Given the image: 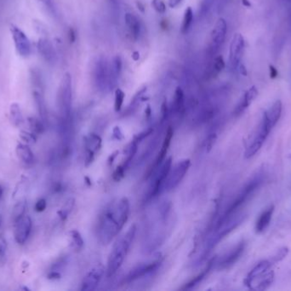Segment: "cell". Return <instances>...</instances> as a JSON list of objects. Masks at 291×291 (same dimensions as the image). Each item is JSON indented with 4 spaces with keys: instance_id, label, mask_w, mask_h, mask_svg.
<instances>
[{
    "instance_id": "1",
    "label": "cell",
    "mask_w": 291,
    "mask_h": 291,
    "mask_svg": "<svg viewBox=\"0 0 291 291\" xmlns=\"http://www.w3.org/2000/svg\"><path fill=\"white\" fill-rule=\"evenodd\" d=\"M129 214V201L124 197L113 201L104 210L97 226L98 238L102 244H108L120 233Z\"/></svg>"
},
{
    "instance_id": "2",
    "label": "cell",
    "mask_w": 291,
    "mask_h": 291,
    "mask_svg": "<svg viewBox=\"0 0 291 291\" xmlns=\"http://www.w3.org/2000/svg\"><path fill=\"white\" fill-rule=\"evenodd\" d=\"M265 177V174L259 173L246 183L245 185L242 187V190H240V193L237 196L232 204L225 211L223 216L220 218L218 226H220L227 219H229L234 214H236L237 212L240 209H242L246 203L252 199L253 196L256 195V192L260 190V188L264 183Z\"/></svg>"
},
{
    "instance_id": "3",
    "label": "cell",
    "mask_w": 291,
    "mask_h": 291,
    "mask_svg": "<svg viewBox=\"0 0 291 291\" xmlns=\"http://www.w3.org/2000/svg\"><path fill=\"white\" fill-rule=\"evenodd\" d=\"M136 226H132L126 233L117 239L111 250L108 261H107V276L112 277L115 274L119 269L123 265V262L126 258L129 248L132 244L133 240L136 235Z\"/></svg>"
},
{
    "instance_id": "4",
    "label": "cell",
    "mask_w": 291,
    "mask_h": 291,
    "mask_svg": "<svg viewBox=\"0 0 291 291\" xmlns=\"http://www.w3.org/2000/svg\"><path fill=\"white\" fill-rule=\"evenodd\" d=\"M272 128L273 127L270 123L268 118L267 117V115L264 113L262 115L260 126L257 128L256 133L254 135L252 141L250 142L249 146L246 149L245 153H244L245 158L247 159L251 158L261 150L262 145L268 137L270 132L272 131Z\"/></svg>"
},
{
    "instance_id": "5",
    "label": "cell",
    "mask_w": 291,
    "mask_h": 291,
    "mask_svg": "<svg viewBox=\"0 0 291 291\" xmlns=\"http://www.w3.org/2000/svg\"><path fill=\"white\" fill-rule=\"evenodd\" d=\"M72 76L69 73H66L62 79L58 91V106L60 112L64 120L70 116L72 108Z\"/></svg>"
},
{
    "instance_id": "6",
    "label": "cell",
    "mask_w": 291,
    "mask_h": 291,
    "mask_svg": "<svg viewBox=\"0 0 291 291\" xmlns=\"http://www.w3.org/2000/svg\"><path fill=\"white\" fill-rule=\"evenodd\" d=\"M190 167V160H183L170 167L167 176L165 178V182L162 185L161 192L169 191L175 189L181 180H183L186 174L188 173V168Z\"/></svg>"
},
{
    "instance_id": "7",
    "label": "cell",
    "mask_w": 291,
    "mask_h": 291,
    "mask_svg": "<svg viewBox=\"0 0 291 291\" xmlns=\"http://www.w3.org/2000/svg\"><path fill=\"white\" fill-rule=\"evenodd\" d=\"M108 62L106 57L99 56L93 67V79L97 88L104 92L108 90Z\"/></svg>"
},
{
    "instance_id": "8",
    "label": "cell",
    "mask_w": 291,
    "mask_h": 291,
    "mask_svg": "<svg viewBox=\"0 0 291 291\" xmlns=\"http://www.w3.org/2000/svg\"><path fill=\"white\" fill-rule=\"evenodd\" d=\"M10 33L17 54L23 58H26L32 53V44L26 33L16 25L10 26Z\"/></svg>"
},
{
    "instance_id": "9",
    "label": "cell",
    "mask_w": 291,
    "mask_h": 291,
    "mask_svg": "<svg viewBox=\"0 0 291 291\" xmlns=\"http://www.w3.org/2000/svg\"><path fill=\"white\" fill-rule=\"evenodd\" d=\"M244 39L241 33H237L233 35L229 49V68L233 72L236 71L240 65V62L244 53Z\"/></svg>"
},
{
    "instance_id": "10",
    "label": "cell",
    "mask_w": 291,
    "mask_h": 291,
    "mask_svg": "<svg viewBox=\"0 0 291 291\" xmlns=\"http://www.w3.org/2000/svg\"><path fill=\"white\" fill-rule=\"evenodd\" d=\"M226 32H227V24L226 20L223 18H219L214 26L213 30L210 35V53L212 54L219 52L221 46L225 42Z\"/></svg>"
},
{
    "instance_id": "11",
    "label": "cell",
    "mask_w": 291,
    "mask_h": 291,
    "mask_svg": "<svg viewBox=\"0 0 291 291\" xmlns=\"http://www.w3.org/2000/svg\"><path fill=\"white\" fill-rule=\"evenodd\" d=\"M15 225L14 236L16 242L19 244H24L29 237L32 230V219L29 216L24 215L19 220H17Z\"/></svg>"
},
{
    "instance_id": "12",
    "label": "cell",
    "mask_w": 291,
    "mask_h": 291,
    "mask_svg": "<svg viewBox=\"0 0 291 291\" xmlns=\"http://www.w3.org/2000/svg\"><path fill=\"white\" fill-rule=\"evenodd\" d=\"M245 241H241V242H239L233 249H231L229 252L226 253V255L220 259V262L218 263L219 268H229L232 265H234L240 260V257L242 256L244 250H245Z\"/></svg>"
},
{
    "instance_id": "13",
    "label": "cell",
    "mask_w": 291,
    "mask_h": 291,
    "mask_svg": "<svg viewBox=\"0 0 291 291\" xmlns=\"http://www.w3.org/2000/svg\"><path fill=\"white\" fill-rule=\"evenodd\" d=\"M274 263L272 260H264L262 262H259L258 264L248 273L244 280V285L251 288L253 284L258 280L259 278H262L267 272L270 271L272 265Z\"/></svg>"
},
{
    "instance_id": "14",
    "label": "cell",
    "mask_w": 291,
    "mask_h": 291,
    "mask_svg": "<svg viewBox=\"0 0 291 291\" xmlns=\"http://www.w3.org/2000/svg\"><path fill=\"white\" fill-rule=\"evenodd\" d=\"M123 69V61L120 56L113 57L108 66V90L116 88Z\"/></svg>"
},
{
    "instance_id": "15",
    "label": "cell",
    "mask_w": 291,
    "mask_h": 291,
    "mask_svg": "<svg viewBox=\"0 0 291 291\" xmlns=\"http://www.w3.org/2000/svg\"><path fill=\"white\" fill-rule=\"evenodd\" d=\"M104 268L102 266H97L88 272L82 282L81 291H94L99 285L101 278L103 277Z\"/></svg>"
},
{
    "instance_id": "16",
    "label": "cell",
    "mask_w": 291,
    "mask_h": 291,
    "mask_svg": "<svg viewBox=\"0 0 291 291\" xmlns=\"http://www.w3.org/2000/svg\"><path fill=\"white\" fill-rule=\"evenodd\" d=\"M37 48L39 55L42 56V58L46 62H48V64H54L56 62V53L55 47L50 40L46 38L39 39L37 44Z\"/></svg>"
},
{
    "instance_id": "17",
    "label": "cell",
    "mask_w": 291,
    "mask_h": 291,
    "mask_svg": "<svg viewBox=\"0 0 291 291\" xmlns=\"http://www.w3.org/2000/svg\"><path fill=\"white\" fill-rule=\"evenodd\" d=\"M257 95H258V91H257L256 86H252V87L248 89L234 109V112H233L234 115L240 116L242 115V113L249 108V105H251L253 101L256 99Z\"/></svg>"
},
{
    "instance_id": "18",
    "label": "cell",
    "mask_w": 291,
    "mask_h": 291,
    "mask_svg": "<svg viewBox=\"0 0 291 291\" xmlns=\"http://www.w3.org/2000/svg\"><path fill=\"white\" fill-rule=\"evenodd\" d=\"M273 213H274V206L272 205L260 214L258 219H256V225H255L256 233L261 234L265 232V230H267L270 225Z\"/></svg>"
},
{
    "instance_id": "19",
    "label": "cell",
    "mask_w": 291,
    "mask_h": 291,
    "mask_svg": "<svg viewBox=\"0 0 291 291\" xmlns=\"http://www.w3.org/2000/svg\"><path fill=\"white\" fill-rule=\"evenodd\" d=\"M124 22H125L127 28L129 30V33L133 39L135 40L139 39L141 33H142V25L136 15L132 13L125 14Z\"/></svg>"
},
{
    "instance_id": "20",
    "label": "cell",
    "mask_w": 291,
    "mask_h": 291,
    "mask_svg": "<svg viewBox=\"0 0 291 291\" xmlns=\"http://www.w3.org/2000/svg\"><path fill=\"white\" fill-rule=\"evenodd\" d=\"M33 99L35 102L36 108L38 109L39 116L41 118L42 121H46L47 116V110H46V102L43 95V90L40 89H33L32 92Z\"/></svg>"
},
{
    "instance_id": "21",
    "label": "cell",
    "mask_w": 291,
    "mask_h": 291,
    "mask_svg": "<svg viewBox=\"0 0 291 291\" xmlns=\"http://www.w3.org/2000/svg\"><path fill=\"white\" fill-rule=\"evenodd\" d=\"M282 110H283V105L280 100H277L274 104L270 107L268 110L264 112L267 117L268 118L270 123L274 128L276 124L278 123L279 119L281 117Z\"/></svg>"
},
{
    "instance_id": "22",
    "label": "cell",
    "mask_w": 291,
    "mask_h": 291,
    "mask_svg": "<svg viewBox=\"0 0 291 291\" xmlns=\"http://www.w3.org/2000/svg\"><path fill=\"white\" fill-rule=\"evenodd\" d=\"M16 154L26 165H31L34 161V155L27 144H18L16 146Z\"/></svg>"
},
{
    "instance_id": "23",
    "label": "cell",
    "mask_w": 291,
    "mask_h": 291,
    "mask_svg": "<svg viewBox=\"0 0 291 291\" xmlns=\"http://www.w3.org/2000/svg\"><path fill=\"white\" fill-rule=\"evenodd\" d=\"M274 272L270 270L263 277L259 278L258 280H256L253 284L254 286H253L252 290H256V291H266V290H267L272 285V283L274 281Z\"/></svg>"
},
{
    "instance_id": "24",
    "label": "cell",
    "mask_w": 291,
    "mask_h": 291,
    "mask_svg": "<svg viewBox=\"0 0 291 291\" xmlns=\"http://www.w3.org/2000/svg\"><path fill=\"white\" fill-rule=\"evenodd\" d=\"M184 108V93L181 87L175 89L174 99L172 103V110L175 114H179Z\"/></svg>"
},
{
    "instance_id": "25",
    "label": "cell",
    "mask_w": 291,
    "mask_h": 291,
    "mask_svg": "<svg viewBox=\"0 0 291 291\" xmlns=\"http://www.w3.org/2000/svg\"><path fill=\"white\" fill-rule=\"evenodd\" d=\"M10 121L15 127H20L23 124V116L22 114V110L20 108L19 105L14 103L10 105Z\"/></svg>"
},
{
    "instance_id": "26",
    "label": "cell",
    "mask_w": 291,
    "mask_h": 291,
    "mask_svg": "<svg viewBox=\"0 0 291 291\" xmlns=\"http://www.w3.org/2000/svg\"><path fill=\"white\" fill-rule=\"evenodd\" d=\"M100 138L97 135L92 134L88 137L86 141V150L89 157H93L94 154L97 153V151L100 149Z\"/></svg>"
},
{
    "instance_id": "27",
    "label": "cell",
    "mask_w": 291,
    "mask_h": 291,
    "mask_svg": "<svg viewBox=\"0 0 291 291\" xmlns=\"http://www.w3.org/2000/svg\"><path fill=\"white\" fill-rule=\"evenodd\" d=\"M159 262H153L149 263V264H146V265H143V266H141V267H139V268L136 270V271L131 272V274L129 276V278L133 280V279H135V278L143 277L144 275L147 274L149 272L153 271V270L159 265Z\"/></svg>"
},
{
    "instance_id": "28",
    "label": "cell",
    "mask_w": 291,
    "mask_h": 291,
    "mask_svg": "<svg viewBox=\"0 0 291 291\" xmlns=\"http://www.w3.org/2000/svg\"><path fill=\"white\" fill-rule=\"evenodd\" d=\"M193 22H194V11L192 10L191 7H188V9L185 10L184 17L181 25V33H188V30L191 27Z\"/></svg>"
},
{
    "instance_id": "29",
    "label": "cell",
    "mask_w": 291,
    "mask_h": 291,
    "mask_svg": "<svg viewBox=\"0 0 291 291\" xmlns=\"http://www.w3.org/2000/svg\"><path fill=\"white\" fill-rule=\"evenodd\" d=\"M26 201H21L16 203L13 208L12 211V219L13 222L16 223L17 220H19L21 218H23L25 215V212L26 210Z\"/></svg>"
},
{
    "instance_id": "30",
    "label": "cell",
    "mask_w": 291,
    "mask_h": 291,
    "mask_svg": "<svg viewBox=\"0 0 291 291\" xmlns=\"http://www.w3.org/2000/svg\"><path fill=\"white\" fill-rule=\"evenodd\" d=\"M39 3L42 4L46 11L48 12L53 18L58 19V10L56 8L54 0H38Z\"/></svg>"
},
{
    "instance_id": "31",
    "label": "cell",
    "mask_w": 291,
    "mask_h": 291,
    "mask_svg": "<svg viewBox=\"0 0 291 291\" xmlns=\"http://www.w3.org/2000/svg\"><path fill=\"white\" fill-rule=\"evenodd\" d=\"M172 136H173V132H172L171 128H170L168 130V132H167V134H166V137H165V141H164V144H163V146H162L160 153H159V160H158V162H157L158 165L161 163L163 160L165 159V155L167 153L169 146H170V144Z\"/></svg>"
},
{
    "instance_id": "32",
    "label": "cell",
    "mask_w": 291,
    "mask_h": 291,
    "mask_svg": "<svg viewBox=\"0 0 291 291\" xmlns=\"http://www.w3.org/2000/svg\"><path fill=\"white\" fill-rule=\"evenodd\" d=\"M216 0H201L198 15L201 18L207 17L210 10L213 8L214 3Z\"/></svg>"
},
{
    "instance_id": "33",
    "label": "cell",
    "mask_w": 291,
    "mask_h": 291,
    "mask_svg": "<svg viewBox=\"0 0 291 291\" xmlns=\"http://www.w3.org/2000/svg\"><path fill=\"white\" fill-rule=\"evenodd\" d=\"M28 123L31 128V132L34 134H40L44 131V124L43 121L35 117L28 118Z\"/></svg>"
},
{
    "instance_id": "34",
    "label": "cell",
    "mask_w": 291,
    "mask_h": 291,
    "mask_svg": "<svg viewBox=\"0 0 291 291\" xmlns=\"http://www.w3.org/2000/svg\"><path fill=\"white\" fill-rule=\"evenodd\" d=\"M225 68V62H224L223 57L221 56H218L214 59L213 63H212V68H211V73L212 76H217L219 75Z\"/></svg>"
},
{
    "instance_id": "35",
    "label": "cell",
    "mask_w": 291,
    "mask_h": 291,
    "mask_svg": "<svg viewBox=\"0 0 291 291\" xmlns=\"http://www.w3.org/2000/svg\"><path fill=\"white\" fill-rule=\"evenodd\" d=\"M125 94L121 89H117L115 92V100H114V109L115 111L119 112L121 110L123 106V100H124Z\"/></svg>"
},
{
    "instance_id": "36",
    "label": "cell",
    "mask_w": 291,
    "mask_h": 291,
    "mask_svg": "<svg viewBox=\"0 0 291 291\" xmlns=\"http://www.w3.org/2000/svg\"><path fill=\"white\" fill-rule=\"evenodd\" d=\"M72 238V243L75 249H80L84 245V241L81 238L80 234L77 231H72L70 233Z\"/></svg>"
},
{
    "instance_id": "37",
    "label": "cell",
    "mask_w": 291,
    "mask_h": 291,
    "mask_svg": "<svg viewBox=\"0 0 291 291\" xmlns=\"http://www.w3.org/2000/svg\"><path fill=\"white\" fill-rule=\"evenodd\" d=\"M288 253V248H286V247L282 248V249H279L278 252L276 253V254L273 255V257L272 258V262H273V263L281 262L282 260H284V259L287 256Z\"/></svg>"
},
{
    "instance_id": "38",
    "label": "cell",
    "mask_w": 291,
    "mask_h": 291,
    "mask_svg": "<svg viewBox=\"0 0 291 291\" xmlns=\"http://www.w3.org/2000/svg\"><path fill=\"white\" fill-rule=\"evenodd\" d=\"M20 137L23 139L24 142H26V144H32L35 143L36 135L34 133L28 132L26 131H22L20 133Z\"/></svg>"
},
{
    "instance_id": "39",
    "label": "cell",
    "mask_w": 291,
    "mask_h": 291,
    "mask_svg": "<svg viewBox=\"0 0 291 291\" xmlns=\"http://www.w3.org/2000/svg\"><path fill=\"white\" fill-rule=\"evenodd\" d=\"M152 5L153 9L159 14L165 13L166 5L163 0H152Z\"/></svg>"
},
{
    "instance_id": "40",
    "label": "cell",
    "mask_w": 291,
    "mask_h": 291,
    "mask_svg": "<svg viewBox=\"0 0 291 291\" xmlns=\"http://www.w3.org/2000/svg\"><path fill=\"white\" fill-rule=\"evenodd\" d=\"M7 252L6 239L3 237V234H0V261L5 258Z\"/></svg>"
},
{
    "instance_id": "41",
    "label": "cell",
    "mask_w": 291,
    "mask_h": 291,
    "mask_svg": "<svg viewBox=\"0 0 291 291\" xmlns=\"http://www.w3.org/2000/svg\"><path fill=\"white\" fill-rule=\"evenodd\" d=\"M46 207H47V203H46V201L45 199H39L35 204V210L37 212H43V211H45V210L46 209Z\"/></svg>"
},
{
    "instance_id": "42",
    "label": "cell",
    "mask_w": 291,
    "mask_h": 291,
    "mask_svg": "<svg viewBox=\"0 0 291 291\" xmlns=\"http://www.w3.org/2000/svg\"><path fill=\"white\" fill-rule=\"evenodd\" d=\"M231 0H218V10H221L224 9L227 3H229Z\"/></svg>"
},
{
    "instance_id": "43",
    "label": "cell",
    "mask_w": 291,
    "mask_h": 291,
    "mask_svg": "<svg viewBox=\"0 0 291 291\" xmlns=\"http://www.w3.org/2000/svg\"><path fill=\"white\" fill-rule=\"evenodd\" d=\"M182 2V0H169V6L170 8H175Z\"/></svg>"
},
{
    "instance_id": "44",
    "label": "cell",
    "mask_w": 291,
    "mask_h": 291,
    "mask_svg": "<svg viewBox=\"0 0 291 291\" xmlns=\"http://www.w3.org/2000/svg\"><path fill=\"white\" fill-rule=\"evenodd\" d=\"M278 76V71L273 66H270V76L271 78H276Z\"/></svg>"
},
{
    "instance_id": "45",
    "label": "cell",
    "mask_w": 291,
    "mask_h": 291,
    "mask_svg": "<svg viewBox=\"0 0 291 291\" xmlns=\"http://www.w3.org/2000/svg\"><path fill=\"white\" fill-rule=\"evenodd\" d=\"M48 278L49 279H56V278H60V274H59L58 272H51L48 274Z\"/></svg>"
},
{
    "instance_id": "46",
    "label": "cell",
    "mask_w": 291,
    "mask_h": 291,
    "mask_svg": "<svg viewBox=\"0 0 291 291\" xmlns=\"http://www.w3.org/2000/svg\"><path fill=\"white\" fill-rule=\"evenodd\" d=\"M242 1H243V2H242V3H243V4H246L247 6H249V5H250V4H249V3H248V0H242Z\"/></svg>"
},
{
    "instance_id": "47",
    "label": "cell",
    "mask_w": 291,
    "mask_h": 291,
    "mask_svg": "<svg viewBox=\"0 0 291 291\" xmlns=\"http://www.w3.org/2000/svg\"><path fill=\"white\" fill-rule=\"evenodd\" d=\"M2 194H3V190H2V188L0 187V198H1V196H2Z\"/></svg>"
},
{
    "instance_id": "48",
    "label": "cell",
    "mask_w": 291,
    "mask_h": 291,
    "mask_svg": "<svg viewBox=\"0 0 291 291\" xmlns=\"http://www.w3.org/2000/svg\"><path fill=\"white\" fill-rule=\"evenodd\" d=\"M1 225H2V216L0 215V227H1Z\"/></svg>"
}]
</instances>
